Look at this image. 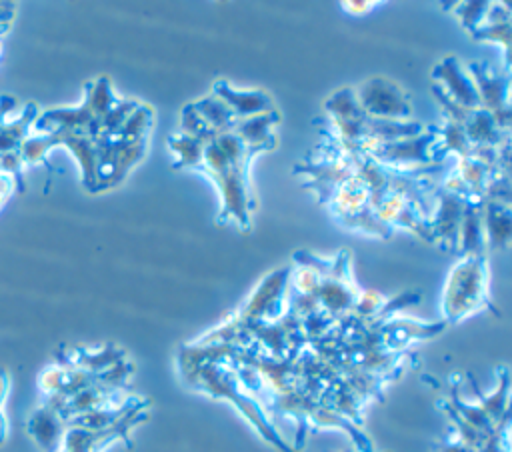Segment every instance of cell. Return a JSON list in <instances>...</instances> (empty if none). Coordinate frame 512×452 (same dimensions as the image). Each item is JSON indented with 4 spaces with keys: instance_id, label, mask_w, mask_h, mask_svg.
<instances>
[{
    "instance_id": "cell-1",
    "label": "cell",
    "mask_w": 512,
    "mask_h": 452,
    "mask_svg": "<svg viewBox=\"0 0 512 452\" xmlns=\"http://www.w3.org/2000/svg\"><path fill=\"white\" fill-rule=\"evenodd\" d=\"M230 344H202L198 340L182 344L178 350V370L182 380L212 398H222L252 424L258 434L280 452H296L274 428L262 404L244 388L230 358Z\"/></svg>"
},
{
    "instance_id": "cell-2",
    "label": "cell",
    "mask_w": 512,
    "mask_h": 452,
    "mask_svg": "<svg viewBox=\"0 0 512 452\" xmlns=\"http://www.w3.org/2000/svg\"><path fill=\"white\" fill-rule=\"evenodd\" d=\"M178 132L200 140V156L194 170L206 174L220 192L222 206L218 212V224L222 226L234 220L240 230L248 232L252 226V214L256 210V200L248 184V168L230 160L190 104H186L180 112Z\"/></svg>"
},
{
    "instance_id": "cell-3",
    "label": "cell",
    "mask_w": 512,
    "mask_h": 452,
    "mask_svg": "<svg viewBox=\"0 0 512 452\" xmlns=\"http://www.w3.org/2000/svg\"><path fill=\"white\" fill-rule=\"evenodd\" d=\"M500 314L490 296L486 254H462L446 276L442 290V322L458 324L478 312Z\"/></svg>"
},
{
    "instance_id": "cell-4",
    "label": "cell",
    "mask_w": 512,
    "mask_h": 452,
    "mask_svg": "<svg viewBox=\"0 0 512 452\" xmlns=\"http://www.w3.org/2000/svg\"><path fill=\"white\" fill-rule=\"evenodd\" d=\"M150 398L140 396L136 404L114 424L106 428H80V426H66L62 444L58 452H104L114 442H124L132 448V430L148 420L150 412Z\"/></svg>"
},
{
    "instance_id": "cell-5",
    "label": "cell",
    "mask_w": 512,
    "mask_h": 452,
    "mask_svg": "<svg viewBox=\"0 0 512 452\" xmlns=\"http://www.w3.org/2000/svg\"><path fill=\"white\" fill-rule=\"evenodd\" d=\"M352 90L360 110L370 118L392 122H406L412 118L410 96L390 78L374 76Z\"/></svg>"
},
{
    "instance_id": "cell-6",
    "label": "cell",
    "mask_w": 512,
    "mask_h": 452,
    "mask_svg": "<svg viewBox=\"0 0 512 452\" xmlns=\"http://www.w3.org/2000/svg\"><path fill=\"white\" fill-rule=\"evenodd\" d=\"M466 72L476 86L480 108L494 116V122L500 130L510 132V70L496 72L488 62L474 60L468 64Z\"/></svg>"
},
{
    "instance_id": "cell-7",
    "label": "cell",
    "mask_w": 512,
    "mask_h": 452,
    "mask_svg": "<svg viewBox=\"0 0 512 452\" xmlns=\"http://www.w3.org/2000/svg\"><path fill=\"white\" fill-rule=\"evenodd\" d=\"M468 200L444 190L440 184L434 192V210L428 218L432 244L450 254H458V234Z\"/></svg>"
},
{
    "instance_id": "cell-8",
    "label": "cell",
    "mask_w": 512,
    "mask_h": 452,
    "mask_svg": "<svg viewBox=\"0 0 512 452\" xmlns=\"http://www.w3.org/2000/svg\"><path fill=\"white\" fill-rule=\"evenodd\" d=\"M432 78H434L432 86L450 102H454L458 108L462 110L480 108L476 86L470 74L466 72V68L460 64V60L454 54L444 56L432 68Z\"/></svg>"
},
{
    "instance_id": "cell-9",
    "label": "cell",
    "mask_w": 512,
    "mask_h": 452,
    "mask_svg": "<svg viewBox=\"0 0 512 452\" xmlns=\"http://www.w3.org/2000/svg\"><path fill=\"white\" fill-rule=\"evenodd\" d=\"M212 94L220 98L234 114L236 120H246L250 116H258L264 112L276 110L272 96L262 88L252 90H236L224 78H218L212 84Z\"/></svg>"
},
{
    "instance_id": "cell-10",
    "label": "cell",
    "mask_w": 512,
    "mask_h": 452,
    "mask_svg": "<svg viewBox=\"0 0 512 452\" xmlns=\"http://www.w3.org/2000/svg\"><path fill=\"white\" fill-rule=\"evenodd\" d=\"M472 40L476 42H494L504 48V70H510V8L504 2H490L486 18L482 24L470 32Z\"/></svg>"
},
{
    "instance_id": "cell-11",
    "label": "cell",
    "mask_w": 512,
    "mask_h": 452,
    "mask_svg": "<svg viewBox=\"0 0 512 452\" xmlns=\"http://www.w3.org/2000/svg\"><path fill=\"white\" fill-rule=\"evenodd\" d=\"M482 228L486 250H506L512 234L510 204L500 200H486L482 204Z\"/></svg>"
},
{
    "instance_id": "cell-12",
    "label": "cell",
    "mask_w": 512,
    "mask_h": 452,
    "mask_svg": "<svg viewBox=\"0 0 512 452\" xmlns=\"http://www.w3.org/2000/svg\"><path fill=\"white\" fill-rule=\"evenodd\" d=\"M64 430H66V422L62 420V416L46 404L38 408L28 422V432L38 442V446H42L46 452H58Z\"/></svg>"
},
{
    "instance_id": "cell-13",
    "label": "cell",
    "mask_w": 512,
    "mask_h": 452,
    "mask_svg": "<svg viewBox=\"0 0 512 452\" xmlns=\"http://www.w3.org/2000/svg\"><path fill=\"white\" fill-rule=\"evenodd\" d=\"M452 6H456V8H448V10H452L458 16L460 26L470 34L486 18L490 2H452Z\"/></svg>"
},
{
    "instance_id": "cell-14",
    "label": "cell",
    "mask_w": 512,
    "mask_h": 452,
    "mask_svg": "<svg viewBox=\"0 0 512 452\" xmlns=\"http://www.w3.org/2000/svg\"><path fill=\"white\" fill-rule=\"evenodd\" d=\"M6 388H8V376H6L4 370H0V444L6 438V420H4V414H2V400H4Z\"/></svg>"
},
{
    "instance_id": "cell-15",
    "label": "cell",
    "mask_w": 512,
    "mask_h": 452,
    "mask_svg": "<svg viewBox=\"0 0 512 452\" xmlns=\"http://www.w3.org/2000/svg\"><path fill=\"white\" fill-rule=\"evenodd\" d=\"M342 6H346V10L352 14H362L368 12L370 6H374V2H342Z\"/></svg>"
},
{
    "instance_id": "cell-16",
    "label": "cell",
    "mask_w": 512,
    "mask_h": 452,
    "mask_svg": "<svg viewBox=\"0 0 512 452\" xmlns=\"http://www.w3.org/2000/svg\"><path fill=\"white\" fill-rule=\"evenodd\" d=\"M344 452H352V450H344Z\"/></svg>"
}]
</instances>
